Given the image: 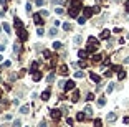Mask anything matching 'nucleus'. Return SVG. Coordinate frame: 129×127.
<instances>
[{
	"mask_svg": "<svg viewBox=\"0 0 129 127\" xmlns=\"http://www.w3.org/2000/svg\"><path fill=\"white\" fill-rule=\"evenodd\" d=\"M81 2L79 0H74V2H71V8L68 10V15L71 18H74V17H78V13H79V10H81Z\"/></svg>",
	"mask_w": 129,
	"mask_h": 127,
	"instance_id": "f257e3e1",
	"label": "nucleus"
},
{
	"mask_svg": "<svg viewBox=\"0 0 129 127\" xmlns=\"http://www.w3.org/2000/svg\"><path fill=\"white\" fill-rule=\"evenodd\" d=\"M17 33H18V38H20V41H25V40L28 38V33H27V30L23 27L17 28Z\"/></svg>",
	"mask_w": 129,
	"mask_h": 127,
	"instance_id": "f03ea898",
	"label": "nucleus"
},
{
	"mask_svg": "<svg viewBox=\"0 0 129 127\" xmlns=\"http://www.w3.org/2000/svg\"><path fill=\"white\" fill-rule=\"evenodd\" d=\"M93 13H94V10H93L91 7H84V8H83V17L84 18H91Z\"/></svg>",
	"mask_w": 129,
	"mask_h": 127,
	"instance_id": "7ed1b4c3",
	"label": "nucleus"
},
{
	"mask_svg": "<svg viewBox=\"0 0 129 127\" xmlns=\"http://www.w3.org/2000/svg\"><path fill=\"white\" fill-rule=\"evenodd\" d=\"M51 117H53V119H56V121H58V119L61 117V112H60V111H58V109H53V111H51Z\"/></svg>",
	"mask_w": 129,
	"mask_h": 127,
	"instance_id": "20e7f679",
	"label": "nucleus"
},
{
	"mask_svg": "<svg viewBox=\"0 0 129 127\" xmlns=\"http://www.w3.org/2000/svg\"><path fill=\"white\" fill-rule=\"evenodd\" d=\"M65 89H66V91L74 89V81H66V83H65Z\"/></svg>",
	"mask_w": 129,
	"mask_h": 127,
	"instance_id": "39448f33",
	"label": "nucleus"
},
{
	"mask_svg": "<svg viewBox=\"0 0 129 127\" xmlns=\"http://www.w3.org/2000/svg\"><path fill=\"white\" fill-rule=\"evenodd\" d=\"M33 20L37 25H41V13H35L33 15Z\"/></svg>",
	"mask_w": 129,
	"mask_h": 127,
	"instance_id": "423d86ee",
	"label": "nucleus"
},
{
	"mask_svg": "<svg viewBox=\"0 0 129 127\" xmlns=\"http://www.w3.org/2000/svg\"><path fill=\"white\" fill-rule=\"evenodd\" d=\"M99 38H101V40L109 38V30H103V32H101V35H99Z\"/></svg>",
	"mask_w": 129,
	"mask_h": 127,
	"instance_id": "0eeeda50",
	"label": "nucleus"
},
{
	"mask_svg": "<svg viewBox=\"0 0 129 127\" xmlns=\"http://www.w3.org/2000/svg\"><path fill=\"white\" fill-rule=\"evenodd\" d=\"M88 43H90V45H94V46H98V45H99V41H98L94 36H90V38H88Z\"/></svg>",
	"mask_w": 129,
	"mask_h": 127,
	"instance_id": "6e6552de",
	"label": "nucleus"
},
{
	"mask_svg": "<svg viewBox=\"0 0 129 127\" xmlns=\"http://www.w3.org/2000/svg\"><path fill=\"white\" fill-rule=\"evenodd\" d=\"M90 78L94 81V83H99V81H101V78L98 76V74H94V73H90Z\"/></svg>",
	"mask_w": 129,
	"mask_h": 127,
	"instance_id": "1a4fd4ad",
	"label": "nucleus"
},
{
	"mask_svg": "<svg viewBox=\"0 0 129 127\" xmlns=\"http://www.w3.org/2000/svg\"><path fill=\"white\" fill-rule=\"evenodd\" d=\"M78 56L81 58V60H84V58L88 56V51H86V50H79V51H78Z\"/></svg>",
	"mask_w": 129,
	"mask_h": 127,
	"instance_id": "9d476101",
	"label": "nucleus"
},
{
	"mask_svg": "<svg viewBox=\"0 0 129 127\" xmlns=\"http://www.w3.org/2000/svg\"><path fill=\"white\" fill-rule=\"evenodd\" d=\"M48 97H50V89H46L45 93H41V99L43 101H48Z\"/></svg>",
	"mask_w": 129,
	"mask_h": 127,
	"instance_id": "9b49d317",
	"label": "nucleus"
},
{
	"mask_svg": "<svg viewBox=\"0 0 129 127\" xmlns=\"http://www.w3.org/2000/svg\"><path fill=\"white\" fill-rule=\"evenodd\" d=\"M108 121H116V114H114V112H109V114H108V117H106Z\"/></svg>",
	"mask_w": 129,
	"mask_h": 127,
	"instance_id": "f8f14e48",
	"label": "nucleus"
},
{
	"mask_svg": "<svg viewBox=\"0 0 129 127\" xmlns=\"http://www.w3.org/2000/svg\"><path fill=\"white\" fill-rule=\"evenodd\" d=\"M33 79H35V81H40V79H41V73H40V71L33 73Z\"/></svg>",
	"mask_w": 129,
	"mask_h": 127,
	"instance_id": "ddd939ff",
	"label": "nucleus"
},
{
	"mask_svg": "<svg viewBox=\"0 0 129 127\" xmlns=\"http://www.w3.org/2000/svg\"><path fill=\"white\" fill-rule=\"evenodd\" d=\"M71 99H73V102H76V101L79 99V91H74V93H73V97H71Z\"/></svg>",
	"mask_w": 129,
	"mask_h": 127,
	"instance_id": "4468645a",
	"label": "nucleus"
},
{
	"mask_svg": "<svg viewBox=\"0 0 129 127\" xmlns=\"http://www.w3.org/2000/svg\"><path fill=\"white\" fill-rule=\"evenodd\" d=\"M60 73H61L63 76H66V74H68V68L66 66H61V68H60Z\"/></svg>",
	"mask_w": 129,
	"mask_h": 127,
	"instance_id": "2eb2a0df",
	"label": "nucleus"
},
{
	"mask_svg": "<svg viewBox=\"0 0 129 127\" xmlns=\"http://www.w3.org/2000/svg\"><path fill=\"white\" fill-rule=\"evenodd\" d=\"M13 23H15V28L23 27V25H22V20H18V18H15V22H13Z\"/></svg>",
	"mask_w": 129,
	"mask_h": 127,
	"instance_id": "dca6fc26",
	"label": "nucleus"
},
{
	"mask_svg": "<svg viewBox=\"0 0 129 127\" xmlns=\"http://www.w3.org/2000/svg\"><path fill=\"white\" fill-rule=\"evenodd\" d=\"M94 127H103V121L101 119H96L94 121Z\"/></svg>",
	"mask_w": 129,
	"mask_h": 127,
	"instance_id": "f3484780",
	"label": "nucleus"
},
{
	"mask_svg": "<svg viewBox=\"0 0 129 127\" xmlns=\"http://www.w3.org/2000/svg\"><path fill=\"white\" fill-rule=\"evenodd\" d=\"M98 104L104 106V104H106V97H99V99H98Z\"/></svg>",
	"mask_w": 129,
	"mask_h": 127,
	"instance_id": "a211bd4d",
	"label": "nucleus"
},
{
	"mask_svg": "<svg viewBox=\"0 0 129 127\" xmlns=\"http://www.w3.org/2000/svg\"><path fill=\"white\" fill-rule=\"evenodd\" d=\"M28 111H30V106H23L22 109H20V112H23V114H27Z\"/></svg>",
	"mask_w": 129,
	"mask_h": 127,
	"instance_id": "6ab92c4d",
	"label": "nucleus"
},
{
	"mask_svg": "<svg viewBox=\"0 0 129 127\" xmlns=\"http://www.w3.org/2000/svg\"><path fill=\"white\" fill-rule=\"evenodd\" d=\"M76 119H78V121H84V119H86V116H84L83 112H79L78 116H76Z\"/></svg>",
	"mask_w": 129,
	"mask_h": 127,
	"instance_id": "aec40b11",
	"label": "nucleus"
},
{
	"mask_svg": "<svg viewBox=\"0 0 129 127\" xmlns=\"http://www.w3.org/2000/svg\"><path fill=\"white\" fill-rule=\"evenodd\" d=\"M118 78H119V79H124V78H126V73H124L123 69H121V71L118 73Z\"/></svg>",
	"mask_w": 129,
	"mask_h": 127,
	"instance_id": "412c9836",
	"label": "nucleus"
},
{
	"mask_svg": "<svg viewBox=\"0 0 129 127\" xmlns=\"http://www.w3.org/2000/svg\"><path fill=\"white\" fill-rule=\"evenodd\" d=\"M53 48H55V50H60V48H61V43H60V41H55V43H53Z\"/></svg>",
	"mask_w": 129,
	"mask_h": 127,
	"instance_id": "4be33fe9",
	"label": "nucleus"
},
{
	"mask_svg": "<svg viewBox=\"0 0 129 127\" xmlns=\"http://www.w3.org/2000/svg\"><path fill=\"white\" fill-rule=\"evenodd\" d=\"M101 58H103L101 55H94V56H93V61H96V63H98V61H101Z\"/></svg>",
	"mask_w": 129,
	"mask_h": 127,
	"instance_id": "5701e85b",
	"label": "nucleus"
},
{
	"mask_svg": "<svg viewBox=\"0 0 129 127\" xmlns=\"http://www.w3.org/2000/svg\"><path fill=\"white\" fill-rule=\"evenodd\" d=\"M3 30H5L7 33H10V25L8 23H3Z\"/></svg>",
	"mask_w": 129,
	"mask_h": 127,
	"instance_id": "b1692460",
	"label": "nucleus"
},
{
	"mask_svg": "<svg viewBox=\"0 0 129 127\" xmlns=\"http://www.w3.org/2000/svg\"><path fill=\"white\" fill-rule=\"evenodd\" d=\"M63 30H71V25L70 23H63Z\"/></svg>",
	"mask_w": 129,
	"mask_h": 127,
	"instance_id": "393cba45",
	"label": "nucleus"
},
{
	"mask_svg": "<svg viewBox=\"0 0 129 127\" xmlns=\"http://www.w3.org/2000/svg\"><path fill=\"white\" fill-rule=\"evenodd\" d=\"M46 81H48V83H53V81H55V76H53V74H50V76L46 78Z\"/></svg>",
	"mask_w": 129,
	"mask_h": 127,
	"instance_id": "a878e982",
	"label": "nucleus"
},
{
	"mask_svg": "<svg viewBox=\"0 0 129 127\" xmlns=\"http://www.w3.org/2000/svg\"><path fill=\"white\" fill-rule=\"evenodd\" d=\"M84 22H86V18H84V17H79V18H78V23H79V25H83Z\"/></svg>",
	"mask_w": 129,
	"mask_h": 127,
	"instance_id": "bb28decb",
	"label": "nucleus"
},
{
	"mask_svg": "<svg viewBox=\"0 0 129 127\" xmlns=\"http://www.w3.org/2000/svg\"><path fill=\"white\" fill-rule=\"evenodd\" d=\"M35 3H37V5H38V7H43V5H45V2H43V0H37Z\"/></svg>",
	"mask_w": 129,
	"mask_h": 127,
	"instance_id": "cd10ccee",
	"label": "nucleus"
},
{
	"mask_svg": "<svg viewBox=\"0 0 129 127\" xmlns=\"http://www.w3.org/2000/svg\"><path fill=\"white\" fill-rule=\"evenodd\" d=\"M93 99H94V96H93V94H88V96H86V101H93Z\"/></svg>",
	"mask_w": 129,
	"mask_h": 127,
	"instance_id": "c85d7f7f",
	"label": "nucleus"
},
{
	"mask_svg": "<svg viewBox=\"0 0 129 127\" xmlns=\"http://www.w3.org/2000/svg\"><path fill=\"white\" fill-rule=\"evenodd\" d=\"M78 64H79V66H81V68H86V61H84V60H81V61H79V63H78Z\"/></svg>",
	"mask_w": 129,
	"mask_h": 127,
	"instance_id": "c756f323",
	"label": "nucleus"
},
{
	"mask_svg": "<svg viewBox=\"0 0 129 127\" xmlns=\"http://www.w3.org/2000/svg\"><path fill=\"white\" fill-rule=\"evenodd\" d=\"M84 111H86V114H90V116H91V114H93V109H91V107H86V109H84Z\"/></svg>",
	"mask_w": 129,
	"mask_h": 127,
	"instance_id": "7c9ffc66",
	"label": "nucleus"
},
{
	"mask_svg": "<svg viewBox=\"0 0 129 127\" xmlns=\"http://www.w3.org/2000/svg\"><path fill=\"white\" fill-rule=\"evenodd\" d=\"M74 78H83V73L78 71V73H74Z\"/></svg>",
	"mask_w": 129,
	"mask_h": 127,
	"instance_id": "2f4dec72",
	"label": "nucleus"
},
{
	"mask_svg": "<svg viewBox=\"0 0 129 127\" xmlns=\"http://www.w3.org/2000/svg\"><path fill=\"white\" fill-rule=\"evenodd\" d=\"M43 55H45L46 58H50V56H51V53H50V51H48V50H45V51H43Z\"/></svg>",
	"mask_w": 129,
	"mask_h": 127,
	"instance_id": "473e14b6",
	"label": "nucleus"
},
{
	"mask_svg": "<svg viewBox=\"0 0 129 127\" xmlns=\"http://www.w3.org/2000/svg\"><path fill=\"white\" fill-rule=\"evenodd\" d=\"M13 48H15V51H20V43H15V46H13Z\"/></svg>",
	"mask_w": 129,
	"mask_h": 127,
	"instance_id": "72a5a7b5",
	"label": "nucleus"
},
{
	"mask_svg": "<svg viewBox=\"0 0 129 127\" xmlns=\"http://www.w3.org/2000/svg\"><path fill=\"white\" fill-rule=\"evenodd\" d=\"M20 124H22L20 121H15V122H13V127H20Z\"/></svg>",
	"mask_w": 129,
	"mask_h": 127,
	"instance_id": "f704fd0d",
	"label": "nucleus"
},
{
	"mask_svg": "<svg viewBox=\"0 0 129 127\" xmlns=\"http://www.w3.org/2000/svg\"><path fill=\"white\" fill-rule=\"evenodd\" d=\"M112 89H114V86H112V84H109V86H108V93H111Z\"/></svg>",
	"mask_w": 129,
	"mask_h": 127,
	"instance_id": "c9c22d12",
	"label": "nucleus"
},
{
	"mask_svg": "<svg viewBox=\"0 0 129 127\" xmlns=\"http://www.w3.org/2000/svg\"><path fill=\"white\" fill-rule=\"evenodd\" d=\"M124 8H126V12H129V2H126V3H124Z\"/></svg>",
	"mask_w": 129,
	"mask_h": 127,
	"instance_id": "e433bc0d",
	"label": "nucleus"
},
{
	"mask_svg": "<svg viewBox=\"0 0 129 127\" xmlns=\"http://www.w3.org/2000/svg\"><path fill=\"white\" fill-rule=\"evenodd\" d=\"M124 124H129V117H124Z\"/></svg>",
	"mask_w": 129,
	"mask_h": 127,
	"instance_id": "4c0bfd02",
	"label": "nucleus"
},
{
	"mask_svg": "<svg viewBox=\"0 0 129 127\" xmlns=\"http://www.w3.org/2000/svg\"><path fill=\"white\" fill-rule=\"evenodd\" d=\"M40 127H46V124H45V122H41V124H40Z\"/></svg>",
	"mask_w": 129,
	"mask_h": 127,
	"instance_id": "58836bf2",
	"label": "nucleus"
},
{
	"mask_svg": "<svg viewBox=\"0 0 129 127\" xmlns=\"http://www.w3.org/2000/svg\"><path fill=\"white\" fill-rule=\"evenodd\" d=\"M124 63H129V58H126V60H124Z\"/></svg>",
	"mask_w": 129,
	"mask_h": 127,
	"instance_id": "ea45409f",
	"label": "nucleus"
},
{
	"mask_svg": "<svg viewBox=\"0 0 129 127\" xmlns=\"http://www.w3.org/2000/svg\"><path fill=\"white\" fill-rule=\"evenodd\" d=\"M0 61H2V56H0Z\"/></svg>",
	"mask_w": 129,
	"mask_h": 127,
	"instance_id": "a19ab883",
	"label": "nucleus"
}]
</instances>
